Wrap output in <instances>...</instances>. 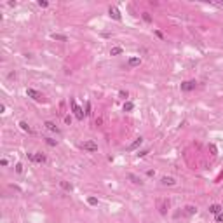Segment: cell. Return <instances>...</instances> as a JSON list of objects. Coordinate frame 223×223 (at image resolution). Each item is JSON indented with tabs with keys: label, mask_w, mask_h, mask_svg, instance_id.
I'll return each mask as SVG.
<instances>
[{
	"label": "cell",
	"mask_w": 223,
	"mask_h": 223,
	"mask_svg": "<svg viewBox=\"0 0 223 223\" xmlns=\"http://www.w3.org/2000/svg\"><path fill=\"white\" fill-rule=\"evenodd\" d=\"M209 150L213 152V155H216V146L214 145H209Z\"/></svg>",
	"instance_id": "4316f807"
},
{
	"label": "cell",
	"mask_w": 223,
	"mask_h": 223,
	"mask_svg": "<svg viewBox=\"0 0 223 223\" xmlns=\"http://www.w3.org/2000/svg\"><path fill=\"white\" fill-rule=\"evenodd\" d=\"M140 63H141L140 58H129V61H127V65L129 66H140Z\"/></svg>",
	"instance_id": "7c38bea8"
},
{
	"label": "cell",
	"mask_w": 223,
	"mask_h": 223,
	"mask_svg": "<svg viewBox=\"0 0 223 223\" xmlns=\"http://www.w3.org/2000/svg\"><path fill=\"white\" fill-rule=\"evenodd\" d=\"M186 213H188V214H194V213H197V208H194V206H186Z\"/></svg>",
	"instance_id": "ac0fdd59"
},
{
	"label": "cell",
	"mask_w": 223,
	"mask_h": 223,
	"mask_svg": "<svg viewBox=\"0 0 223 223\" xmlns=\"http://www.w3.org/2000/svg\"><path fill=\"white\" fill-rule=\"evenodd\" d=\"M132 108H134V105H132L131 101H127V103H124V112H131Z\"/></svg>",
	"instance_id": "9a60e30c"
},
{
	"label": "cell",
	"mask_w": 223,
	"mask_h": 223,
	"mask_svg": "<svg viewBox=\"0 0 223 223\" xmlns=\"http://www.w3.org/2000/svg\"><path fill=\"white\" fill-rule=\"evenodd\" d=\"M146 154H148V150H141V152H138V154H136V155H138V157H145V155H146Z\"/></svg>",
	"instance_id": "d4e9b609"
},
{
	"label": "cell",
	"mask_w": 223,
	"mask_h": 223,
	"mask_svg": "<svg viewBox=\"0 0 223 223\" xmlns=\"http://www.w3.org/2000/svg\"><path fill=\"white\" fill-rule=\"evenodd\" d=\"M44 126H45V127H47L49 131H53V132H59V127H58V126H56L54 122H51V120H47V122H45Z\"/></svg>",
	"instance_id": "ba28073f"
},
{
	"label": "cell",
	"mask_w": 223,
	"mask_h": 223,
	"mask_svg": "<svg viewBox=\"0 0 223 223\" xmlns=\"http://www.w3.org/2000/svg\"><path fill=\"white\" fill-rule=\"evenodd\" d=\"M87 202H89L91 206H98V199H96V197H87Z\"/></svg>",
	"instance_id": "e0dca14e"
},
{
	"label": "cell",
	"mask_w": 223,
	"mask_h": 223,
	"mask_svg": "<svg viewBox=\"0 0 223 223\" xmlns=\"http://www.w3.org/2000/svg\"><path fill=\"white\" fill-rule=\"evenodd\" d=\"M155 35H157L159 39H164V33H162V31H159V30L155 31Z\"/></svg>",
	"instance_id": "f1b7e54d"
},
{
	"label": "cell",
	"mask_w": 223,
	"mask_h": 223,
	"mask_svg": "<svg viewBox=\"0 0 223 223\" xmlns=\"http://www.w3.org/2000/svg\"><path fill=\"white\" fill-rule=\"evenodd\" d=\"M122 53V47H112V51H110V54L112 56H117V54Z\"/></svg>",
	"instance_id": "5bb4252c"
},
{
	"label": "cell",
	"mask_w": 223,
	"mask_h": 223,
	"mask_svg": "<svg viewBox=\"0 0 223 223\" xmlns=\"http://www.w3.org/2000/svg\"><path fill=\"white\" fill-rule=\"evenodd\" d=\"M143 19L146 21V23H150V21H152V18H150V14H148V12H143Z\"/></svg>",
	"instance_id": "ffe728a7"
},
{
	"label": "cell",
	"mask_w": 223,
	"mask_h": 223,
	"mask_svg": "<svg viewBox=\"0 0 223 223\" xmlns=\"http://www.w3.org/2000/svg\"><path fill=\"white\" fill-rule=\"evenodd\" d=\"M86 115H91V103H87V108H86Z\"/></svg>",
	"instance_id": "484cf974"
},
{
	"label": "cell",
	"mask_w": 223,
	"mask_h": 223,
	"mask_svg": "<svg viewBox=\"0 0 223 223\" xmlns=\"http://www.w3.org/2000/svg\"><path fill=\"white\" fill-rule=\"evenodd\" d=\"M30 160L44 164V162H45V155H44V154H30Z\"/></svg>",
	"instance_id": "8992f818"
},
{
	"label": "cell",
	"mask_w": 223,
	"mask_h": 223,
	"mask_svg": "<svg viewBox=\"0 0 223 223\" xmlns=\"http://www.w3.org/2000/svg\"><path fill=\"white\" fill-rule=\"evenodd\" d=\"M141 143H143V138L140 136V138H136V140H134V141H132V143L127 146V150H134V148H138V146H140Z\"/></svg>",
	"instance_id": "9c48e42d"
},
{
	"label": "cell",
	"mask_w": 223,
	"mask_h": 223,
	"mask_svg": "<svg viewBox=\"0 0 223 223\" xmlns=\"http://www.w3.org/2000/svg\"><path fill=\"white\" fill-rule=\"evenodd\" d=\"M70 103H72V110H73L75 117L79 118V120H82V118H84V112H82V108H80V106L77 105V101H75L73 98H72V101H70Z\"/></svg>",
	"instance_id": "7a4b0ae2"
},
{
	"label": "cell",
	"mask_w": 223,
	"mask_h": 223,
	"mask_svg": "<svg viewBox=\"0 0 223 223\" xmlns=\"http://www.w3.org/2000/svg\"><path fill=\"white\" fill-rule=\"evenodd\" d=\"M192 89H195V80H186L181 84V91H192Z\"/></svg>",
	"instance_id": "5b68a950"
},
{
	"label": "cell",
	"mask_w": 223,
	"mask_h": 223,
	"mask_svg": "<svg viewBox=\"0 0 223 223\" xmlns=\"http://www.w3.org/2000/svg\"><path fill=\"white\" fill-rule=\"evenodd\" d=\"M23 171V166L21 164H16V173H21Z\"/></svg>",
	"instance_id": "83f0119b"
},
{
	"label": "cell",
	"mask_w": 223,
	"mask_h": 223,
	"mask_svg": "<svg viewBox=\"0 0 223 223\" xmlns=\"http://www.w3.org/2000/svg\"><path fill=\"white\" fill-rule=\"evenodd\" d=\"M209 213H213V214L222 213V206H220V204H213V206H209Z\"/></svg>",
	"instance_id": "30bf717a"
},
{
	"label": "cell",
	"mask_w": 223,
	"mask_h": 223,
	"mask_svg": "<svg viewBox=\"0 0 223 223\" xmlns=\"http://www.w3.org/2000/svg\"><path fill=\"white\" fill-rule=\"evenodd\" d=\"M39 5H40V7H47V5H49V2H47V0H39Z\"/></svg>",
	"instance_id": "603a6c76"
},
{
	"label": "cell",
	"mask_w": 223,
	"mask_h": 223,
	"mask_svg": "<svg viewBox=\"0 0 223 223\" xmlns=\"http://www.w3.org/2000/svg\"><path fill=\"white\" fill-rule=\"evenodd\" d=\"M82 148L87 150V152H98V145L94 143V141H91V140H89V141H84V143H82Z\"/></svg>",
	"instance_id": "277c9868"
},
{
	"label": "cell",
	"mask_w": 223,
	"mask_h": 223,
	"mask_svg": "<svg viewBox=\"0 0 223 223\" xmlns=\"http://www.w3.org/2000/svg\"><path fill=\"white\" fill-rule=\"evenodd\" d=\"M26 96L28 98H31V99H35V101H44V94L39 92L37 89H26Z\"/></svg>",
	"instance_id": "6da1fadb"
},
{
	"label": "cell",
	"mask_w": 223,
	"mask_h": 223,
	"mask_svg": "<svg viewBox=\"0 0 223 223\" xmlns=\"http://www.w3.org/2000/svg\"><path fill=\"white\" fill-rule=\"evenodd\" d=\"M51 39H54V40H59V42H66V35H61V33H53L51 35Z\"/></svg>",
	"instance_id": "8fae6325"
},
{
	"label": "cell",
	"mask_w": 223,
	"mask_h": 223,
	"mask_svg": "<svg viewBox=\"0 0 223 223\" xmlns=\"http://www.w3.org/2000/svg\"><path fill=\"white\" fill-rule=\"evenodd\" d=\"M160 183L164 185V186H174V185H176V180L171 178V176H164V178L160 180Z\"/></svg>",
	"instance_id": "52a82bcc"
},
{
	"label": "cell",
	"mask_w": 223,
	"mask_h": 223,
	"mask_svg": "<svg viewBox=\"0 0 223 223\" xmlns=\"http://www.w3.org/2000/svg\"><path fill=\"white\" fill-rule=\"evenodd\" d=\"M214 5H218V7H223V2H214Z\"/></svg>",
	"instance_id": "f546056e"
},
{
	"label": "cell",
	"mask_w": 223,
	"mask_h": 223,
	"mask_svg": "<svg viewBox=\"0 0 223 223\" xmlns=\"http://www.w3.org/2000/svg\"><path fill=\"white\" fill-rule=\"evenodd\" d=\"M118 96H120V98H124V99H126V98H127V96H129V94H127V91H120V92H118Z\"/></svg>",
	"instance_id": "cb8c5ba5"
},
{
	"label": "cell",
	"mask_w": 223,
	"mask_h": 223,
	"mask_svg": "<svg viewBox=\"0 0 223 223\" xmlns=\"http://www.w3.org/2000/svg\"><path fill=\"white\" fill-rule=\"evenodd\" d=\"M129 180H132V183H141V180L138 176H134V174H129Z\"/></svg>",
	"instance_id": "d6986e66"
},
{
	"label": "cell",
	"mask_w": 223,
	"mask_h": 223,
	"mask_svg": "<svg viewBox=\"0 0 223 223\" xmlns=\"http://www.w3.org/2000/svg\"><path fill=\"white\" fill-rule=\"evenodd\" d=\"M45 141H47V145H51V146H56V140H51V138H45Z\"/></svg>",
	"instance_id": "7402d4cb"
},
{
	"label": "cell",
	"mask_w": 223,
	"mask_h": 223,
	"mask_svg": "<svg viewBox=\"0 0 223 223\" xmlns=\"http://www.w3.org/2000/svg\"><path fill=\"white\" fill-rule=\"evenodd\" d=\"M216 222H218V223H222V222H223V211L216 214Z\"/></svg>",
	"instance_id": "44dd1931"
},
{
	"label": "cell",
	"mask_w": 223,
	"mask_h": 223,
	"mask_svg": "<svg viewBox=\"0 0 223 223\" xmlns=\"http://www.w3.org/2000/svg\"><path fill=\"white\" fill-rule=\"evenodd\" d=\"M108 14H110V18H113L115 21H122V16H120V12H118L117 7L110 5V9H108Z\"/></svg>",
	"instance_id": "3957f363"
},
{
	"label": "cell",
	"mask_w": 223,
	"mask_h": 223,
	"mask_svg": "<svg viewBox=\"0 0 223 223\" xmlns=\"http://www.w3.org/2000/svg\"><path fill=\"white\" fill-rule=\"evenodd\" d=\"M19 127H21L23 131H26V132H31V129H30V126H28V124L25 122V120H21V122H19Z\"/></svg>",
	"instance_id": "4fadbf2b"
},
{
	"label": "cell",
	"mask_w": 223,
	"mask_h": 223,
	"mask_svg": "<svg viewBox=\"0 0 223 223\" xmlns=\"http://www.w3.org/2000/svg\"><path fill=\"white\" fill-rule=\"evenodd\" d=\"M61 186H63V188H65V190H68V192H72V188H73V186H72V185L68 183V181H61Z\"/></svg>",
	"instance_id": "2e32d148"
}]
</instances>
